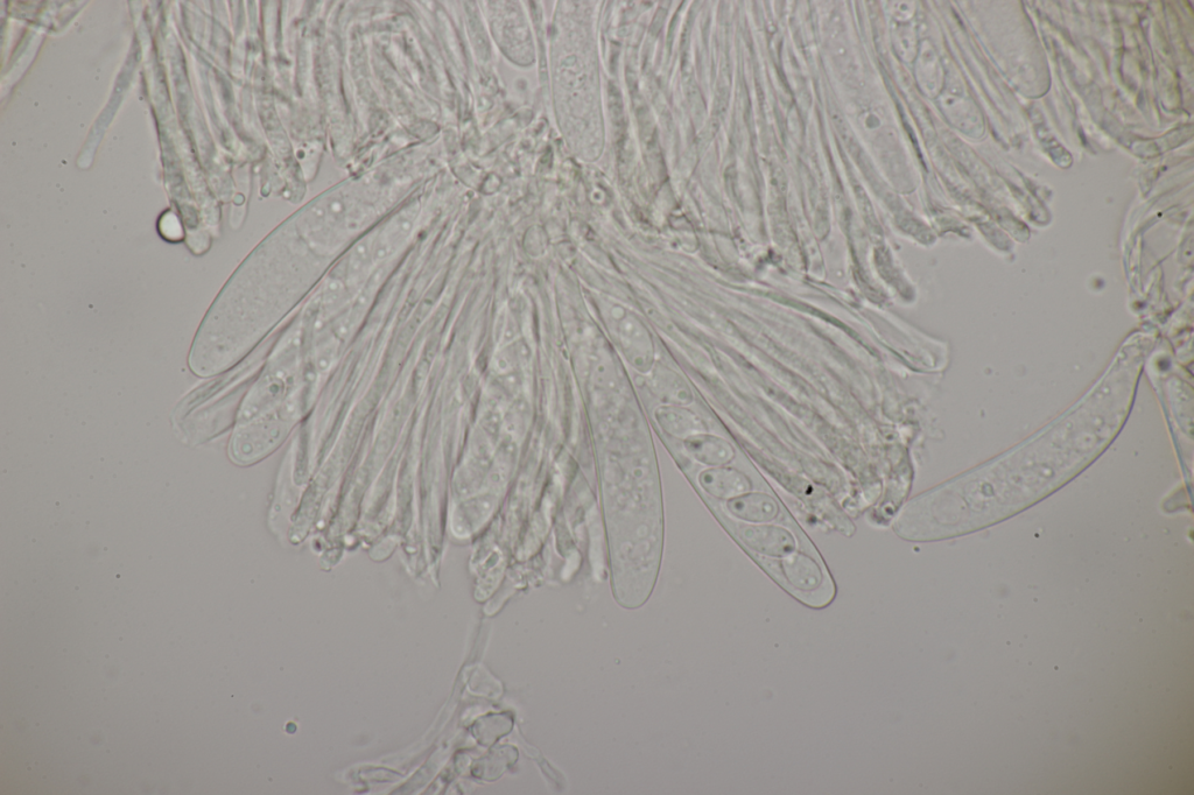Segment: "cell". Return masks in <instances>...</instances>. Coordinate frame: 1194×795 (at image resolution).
Here are the masks:
<instances>
[{
    "instance_id": "6da1fadb",
    "label": "cell",
    "mask_w": 1194,
    "mask_h": 795,
    "mask_svg": "<svg viewBox=\"0 0 1194 795\" xmlns=\"http://www.w3.org/2000/svg\"><path fill=\"white\" fill-rule=\"evenodd\" d=\"M604 327L618 349L635 368L648 371L655 360L652 334L630 308L609 298L597 302Z\"/></svg>"
},
{
    "instance_id": "7a4b0ae2",
    "label": "cell",
    "mask_w": 1194,
    "mask_h": 795,
    "mask_svg": "<svg viewBox=\"0 0 1194 795\" xmlns=\"http://www.w3.org/2000/svg\"><path fill=\"white\" fill-rule=\"evenodd\" d=\"M737 536L750 550L768 557H788L797 546L796 538L790 531L774 525L742 526Z\"/></svg>"
},
{
    "instance_id": "3957f363",
    "label": "cell",
    "mask_w": 1194,
    "mask_h": 795,
    "mask_svg": "<svg viewBox=\"0 0 1194 795\" xmlns=\"http://www.w3.org/2000/svg\"><path fill=\"white\" fill-rule=\"evenodd\" d=\"M782 572L789 585L798 592H814L824 583L823 568L805 553L788 555L782 562Z\"/></svg>"
},
{
    "instance_id": "277c9868",
    "label": "cell",
    "mask_w": 1194,
    "mask_h": 795,
    "mask_svg": "<svg viewBox=\"0 0 1194 795\" xmlns=\"http://www.w3.org/2000/svg\"><path fill=\"white\" fill-rule=\"evenodd\" d=\"M702 489L716 498H735L748 494L751 482L747 475L733 468L706 470L699 477Z\"/></svg>"
},
{
    "instance_id": "5b68a950",
    "label": "cell",
    "mask_w": 1194,
    "mask_h": 795,
    "mask_svg": "<svg viewBox=\"0 0 1194 795\" xmlns=\"http://www.w3.org/2000/svg\"><path fill=\"white\" fill-rule=\"evenodd\" d=\"M727 508L737 519L749 523H768L779 515V505L768 494H744L729 501Z\"/></svg>"
},
{
    "instance_id": "8992f818",
    "label": "cell",
    "mask_w": 1194,
    "mask_h": 795,
    "mask_svg": "<svg viewBox=\"0 0 1194 795\" xmlns=\"http://www.w3.org/2000/svg\"><path fill=\"white\" fill-rule=\"evenodd\" d=\"M686 447L694 457L708 466H725L734 459V448L716 436L694 435L686 440Z\"/></svg>"
},
{
    "instance_id": "52a82bcc",
    "label": "cell",
    "mask_w": 1194,
    "mask_h": 795,
    "mask_svg": "<svg viewBox=\"0 0 1194 795\" xmlns=\"http://www.w3.org/2000/svg\"><path fill=\"white\" fill-rule=\"evenodd\" d=\"M659 425L667 433L677 436L698 435L704 431V425L694 413L677 406L660 407L656 412Z\"/></svg>"
}]
</instances>
